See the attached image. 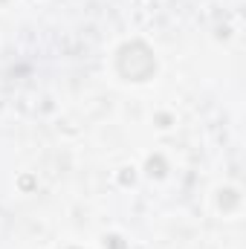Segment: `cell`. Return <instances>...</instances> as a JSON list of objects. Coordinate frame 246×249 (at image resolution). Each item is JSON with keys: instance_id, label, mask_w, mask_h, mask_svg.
<instances>
[{"instance_id": "1", "label": "cell", "mask_w": 246, "mask_h": 249, "mask_svg": "<svg viewBox=\"0 0 246 249\" xmlns=\"http://www.w3.org/2000/svg\"><path fill=\"white\" fill-rule=\"evenodd\" d=\"M116 67H119V72H122L124 78H130V81H148L154 75V70H157V58H154V53H151L148 44L130 41V44H124L122 50H119Z\"/></svg>"}]
</instances>
